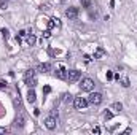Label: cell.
<instances>
[{
    "label": "cell",
    "mask_w": 137,
    "mask_h": 135,
    "mask_svg": "<svg viewBox=\"0 0 137 135\" xmlns=\"http://www.w3.org/2000/svg\"><path fill=\"white\" fill-rule=\"evenodd\" d=\"M24 81H26V84H27L29 88H35V86H37V76H35V72H34L32 68L26 72Z\"/></svg>",
    "instance_id": "6da1fadb"
},
{
    "label": "cell",
    "mask_w": 137,
    "mask_h": 135,
    "mask_svg": "<svg viewBox=\"0 0 137 135\" xmlns=\"http://www.w3.org/2000/svg\"><path fill=\"white\" fill-rule=\"evenodd\" d=\"M94 81L91 80V78H83L81 80V83H80V88H81V91H86V92H91V91L94 89Z\"/></svg>",
    "instance_id": "7a4b0ae2"
},
{
    "label": "cell",
    "mask_w": 137,
    "mask_h": 135,
    "mask_svg": "<svg viewBox=\"0 0 137 135\" xmlns=\"http://www.w3.org/2000/svg\"><path fill=\"white\" fill-rule=\"evenodd\" d=\"M88 105H89V102H88V99H84V97H76L74 100V107L76 110H84Z\"/></svg>",
    "instance_id": "3957f363"
},
{
    "label": "cell",
    "mask_w": 137,
    "mask_h": 135,
    "mask_svg": "<svg viewBox=\"0 0 137 135\" xmlns=\"http://www.w3.org/2000/svg\"><path fill=\"white\" fill-rule=\"evenodd\" d=\"M81 78V73L78 70H67V76H66V80L68 83H75V81H78Z\"/></svg>",
    "instance_id": "277c9868"
},
{
    "label": "cell",
    "mask_w": 137,
    "mask_h": 135,
    "mask_svg": "<svg viewBox=\"0 0 137 135\" xmlns=\"http://www.w3.org/2000/svg\"><path fill=\"white\" fill-rule=\"evenodd\" d=\"M56 123H58V116H54V115H50L45 119V126H46V129H50V130L56 129Z\"/></svg>",
    "instance_id": "5b68a950"
},
{
    "label": "cell",
    "mask_w": 137,
    "mask_h": 135,
    "mask_svg": "<svg viewBox=\"0 0 137 135\" xmlns=\"http://www.w3.org/2000/svg\"><path fill=\"white\" fill-rule=\"evenodd\" d=\"M88 102L91 103V105H99V103H102V94H99V92H92L91 95H89Z\"/></svg>",
    "instance_id": "8992f818"
},
{
    "label": "cell",
    "mask_w": 137,
    "mask_h": 135,
    "mask_svg": "<svg viewBox=\"0 0 137 135\" xmlns=\"http://www.w3.org/2000/svg\"><path fill=\"white\" fill-rule=\"evenodd\" d=\"M66 16L68 19H76V16H78V8H75V6L67 8V10H66Z\"/></svg>",
    "instance_id": "52a82bcc"
},
{
    "label": "cell",
    "mask_w": 137,
    "mask_h": 135,
    "mask_svg": "<svg viewBox=\"0 0 137 135\" xmlns=\"http://www.w3.org/2000/svg\"><path fill=\"white\" fill-rule=\"evenodd\" d=\"M56 76H58V78H62V80H66V76H67V70L62 67L61 64L56 65Z\"/></svg>",
    "instance_id": "ba28073f"
},
{
    "label": "cell",
    "mask_w": 137,
    "mask_h": 135,
    "mask_svg": "<svg viewBox=\"0 0 137 135\" xmlns=\"http://www.w3.org/2000/svg\"><path fill=\"white\" fill-rule=\"evenodd\" d=\"M27 100L30 103H34L37 100V95H35V91H34V88H29V92H27Z\"/></svg>",
    "instance_id": "9c48e42d"
},
{
    "label": "cell",
    "mask_w": 137,
    "mask_h": 135,
    "mask_svg": "<svg viewBox=\"0 0 137 135\" xmlns=\"http://www.w3.org/2000/svg\"><path fill=\"white\" fill-rule=\"evenodd\" d=\"M51 70V65L50 64H40V65H38V72H42V73H46V72H50Z\"/></svg>",
    "instance_id": "30bf717a"
},
{
    "label": "cell",
    "mask_w": 137,
    "mask_h": 135,
    "mask_svg": "<svg viewBox=\"0 0 137 135\" xmlns=\"http://www.w3.org/2000/svg\"><path fill=\"white\" fill-rule=\"evenodd\" d=\"M102 56H105V49L104 48H97L96 53H94V59H100Z\"/></svg>",
    "instance_id": "8fae6325"
},
{
    "label": "cell",
    "mask_w": 137,
    "mask_h": 135,
    "mask_svg": "<svg viewBox=\"0 0 137 135\" xmlns=\"http://www.w3.org/2000/svg\"><path fill=\"white\" fill-rule=\"evenodd\" d=\"M35 41H37V38L34 37L32 33H29V35H27V45L29 46H34V45H35Z\"/></svg>",
    "instance_id": "7c38bea8"
},
{
    "label": "cell",
    "mask_w": 137,
    "mask_h": 135,
    "mask_svg": "<svg viewBox=\"0 0 137 135\" xmlns=\"http://www.w3.org/2000/svg\"><path fill=\"white\" fill-rule=\"evenodd\" d=\"M50 29H54L56 25H59V19H56V18H53V19H50Z\"/></svg>",
    "instance_id": "4fadbf2b"
},
{
    "label": "cell",
    "mask_w": 137,
    "mask_h": 135,
    "mask_svg": "<svg viewBox=\"0 0 137 135\" xmlns=\"http://www.w3.org/2000/svg\"><path fill=\"white\" fill-rule=\"evenodd\" d=\"M92 5V0H81V6L83 8H91Z\"/></svg>",
    "instance_id": "5bb4252c"
},
{
    "label": "cell",
    "mask_w": 137,
    "mask_h": 135,
    "mask_svg": "<svg viewBox=\"0 0 137 135\" xmlns=\"http://www.w3.org/2000/svg\"><path fill=\"white\" fill-rule=\"evenodd\" d=\"M113 110H116V111H121L123 110V103H120V102H115L113 105H112Z\"/></svg>",
    "instance_id": "9a60e30c"
},
{
    "label": "cell",
    "mask_w": 137,
    "mask_h": 135,
    "mask_svg": "<svg viewBox=\"0 0 137 135\" xmlns=\"http://www.w3.org/2000/svg\"><path fill=\"white\" fill-rule=\"evenodd\" d=\"M121 86H123V88H129V78H128V76L121 78Z\"/></svg>",
    "instance_id": "2e32d148"
},
{
    "label": "cell",
    "mask_w": 137,
    "mask_h": 135,
    "mask_svg": "<svg viewBox=\"0 0 137 135\" xmlns=\"http://www.w3.org/2000/svg\"><path fill=\"white\" fill-rule=\"evenodd\" d=\"M2 35L5 40H8V37H10V32H8V29H2Z\"/></svg>",
    "instance_id": "e0dca14e"
},
{
    "label": "cell",
    "mask_w": 137,
    "mask_h": 135,
    "mask_svg": "<svg viewBox=\"0 0 137 135\" xmlns=\"http://www.w3.org/2000/svg\"><path fill=\"white\" fill-rule=\"evenodd\" d=\"M104 118H105V119H112V118H113V113H112V111H105V113H104Z\"/></svg>",
    "instance_id": "ac0fdd59"
},
{
    "label": "cell",
    "mask_w": 137,
    "mask_h": 135,
    "mask_svg": "<svg viewBox=\"0 0 137 135\" xmlns=\"http://www.w3.org/2000/svg\"><path fill=\"white\" fill-rule=\"evenodd\" d=\"M70 97H72L70 94H64V99H62V100H64V102H67V103H68V102H70V100H72Z\"/></svg>",
    "instance_id": "d6986e66"
},
{
    "label": "cell",
    "mask_w": 137,
    "mask_h": 135,
    "mask_svg": "<svg viewBox=\"0 0 137 135\" xmlns=\"http://www.w3.org/2000/svg\"><path fill=\"white\" fill-rule=\"evenodd\" d=\"M83 59H84V62H86V64L91 62V56H88V54H84V56H83Z\"/></svg>",
    "instance_id": "ffe728a7"
},
{
    "label": "cell",
    "mask_w": 137,
    "mask_h": 135,
    "mask_svg": "<svg viewBox=\"0 0 137 135\" xmlns=\"http://www.w3.org/2000/svg\"><path fill=\"white\" fill-rule=\"evenodd\" d=\"M43 37H45V38H50V37H51V32H50V30H45V32H43Z\"/></svg>",
    "instance_id": "44dd1931"
},
{
    "label": "cell",
    "mask_w": 137,
    "mask_h": 135,
    "mask_svg": "<svg viewBox=\"0 0 137 135\" xmlns=\"http://www.w3.org/2000/svg\"><path fill=\"white\" fill-rule=\"evenodd\" d=\"M107 80H108V81L113 80V73H112V72H107Z\"/></svg>",
    "instance_id": "7402d4cb"
},
{
    "label": "cell",
    "mask_w": 137,
    "mask_h": 135,
    "mask_svg": "<svg viewBox=\"0 0 137 135\" xmlns=\"http://www.w3.org/2000/svg\"><path fill=\"white\" fill-rule=\"evenodd\" d=\"M16 124H18L19 127H21V126L24 124V123H22V118H18V119H16Z\"/></svg>",
    "instance_id": "603a6c76"
},
{
    "label": "cell",
    "mask_w": 137,
    "mask_h": 135,
    "mask_svg": "<svg viewBox=\"0 0 137 135\" xmlns=\"http://www.w3.org/2000/svg\"><path fill=\"white\" fill-rule=\"evenodd\" d=\"M43 91H45V94H50V92H51V88H50V86H45Z\"/></svg>",
    "instance_id": "cb8c5ba5"
},
{
    "label": "cell",
    "mask_w": 137,
    "mask_h": 135,
    "mask_svg": "<svg viewBox=\"0 0 137 135\" xmlns=\"http://www.w3.org/2000/svg\"><path fill=\"white\" fill-rule=\"evenodd\" d=\"M8 132V129H5V127H0V134H6Z\"/></svg>",
    "instance_id": "d4e9b609"
},
{
    "label": "cell",
    "mask_w": 137,
    "mask_h": 135,
    "mask_svg": "<svg viewBox=\"0 0 137 135\" xmlns=\"http://www.w3.org/2000/svg\"><path fill=\"white\" fill-rule=\"evenodd\" d=\"M26 35H27V33H26V30H21V32H19V37H26Z\"/></svg>",
    "instance_id": "484cf974"
},
{
    "label": "cell",
    "mask_w": 137,
    "mask_h": 135,
    "mask_svg": "<svg viewBox=\"0 0 137 135\" xmlns=\"http://www.w3.org/2000/svg\"><path fill=\"white\" fill-rule=\"evenodd\" d=\"M92 132H94V134H99V132H100V129H99V127H94V129H92Z\"/></svg>",
    "instance_id": "4316f807"
},
{
    "label": "cell",
    "mask_w": 137,
    "mask_h": 135,
    "mask_svg": "<svg viewBox=\"0 0 137 135\" xmlns=\"http://www.w3.org/2000/svg\"><path fill=\"white\" fill-rule=\"evenodd\" d=\"M5 86H6L5 83H3V81H0V89H2V88H5Z\"/></svg>",
    "instance_id": "83f0119b"
}]
</instances>
